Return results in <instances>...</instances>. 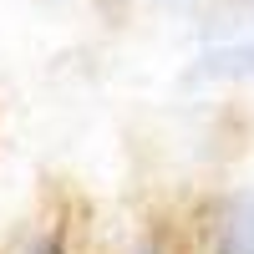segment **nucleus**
I'll return each mask as SVG.
<instances>
[{
	"label": "nucleus",
	"instance_id": "f257e3e1",
	"mask_svg": "<svg viewBox=\"0 0 254 254\" xmlns=\"http://www.w3.org/2000/svg\"><path fill=\"white\" fill-rule=\"evenodd\" d=\"M193 254H254V173L219 183L183 214Z\"/></svg>",
	"mask_w": 254,
	"mask_h": 254
},
{
	"label": "nucleus",
	"instance_id": "f03ea898",
	"mask_svg": "<svg viewBox=\"0 0 254 254\" xmlns=\"http://www.w3.org/2000/svg\"><path fill=\"white\" fill-rule=\"evenodd\" d=\"M188 81L198 87H254V20L229 26L188 56Z\"/></svg>",
	"mask_w": 254,
	"mask_h": 254
},
{
	"label": "nucleus",
	"instance_id": "7ed1b4c3",
	"mask_svg": "<svg viewBox=\"0 0 254 254\" xmlns=\"http://www.w3.org/2000/svg\"><path fill=\"white\" fill-rule=\"evenodd\" d=\"M5 254H81V239H76V224L66 208H41L5 244Z\"/></svg>",
	"mask_w": 254,
	"mask_h": 254
},
{
	"label": "nucleus",
	"instance_id": "20e7f679",
	"mask_svg": "<svg viewBox=\"0 0 254 254\" xmlns=\"http://www.w3.org/2000/svg\"><path fill=\"white\" fill-rule=\"evenodd\" d=\"M112 10H178V5H198V0H102Z\"/></svg>",
	"mask_w": 254,
	"mask_h": 254
},
{
	"label": "nucleus",
	"instance_id": "39448f33",
	"mask_svg": "<svg viewBox=\"0 0 254 254\" xmlns=\"http://www.w3.org/2000/svg\"><path fill=\"white\" fill-rule=\"evenodd\" d=\"M224 20H254V0H219Z\"/></svg>",
	"mask_w": 254,
	"mask_h": 254
}]
</instances>
